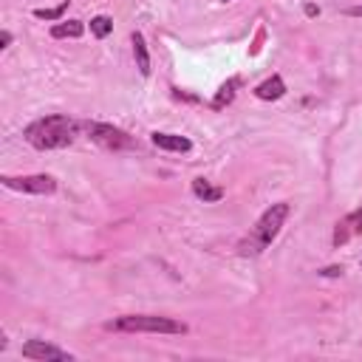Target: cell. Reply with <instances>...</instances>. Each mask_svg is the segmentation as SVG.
Listing matches in <instances>:
<instances>
[{
  "mask_svg": "<svg viewBox=\"0 0 362 362\" xmlns=\"http://www.w3.org/2000/svg\"><path fill=\"white\" fill-rule=\"evenodd\" d=\"M286 218H288V204H286V201L272 204V206L255 221V226L246 232V238L238 243V255H240V257H257V255H263V252L272 246V240L280 235Z\"/></svg>",
  "mask_w": 362,
  "mask_h": 362,
  "instance_id": "2",
  "label": "cell"
},
{
  "mask_svg": "<svg viewBox=\"0 0 362 362\" xmlns=\"http://www.w3.org/2000/svg\"><path fill=\"white\" fill-rule=\"evenodd\" d=\"M23 356L25 359H37V362H71L74 359L68 351H62V348H57V345H51L45 339H28L23 345Z\"/></svg>",
  "mask_w": 362,
  "mask_h": 362,
  "instance_id": "6",
  "label": "cell"
},
{
  "mask_svg": "<svg viewBox=\"0 0 362 362\" xmlns=\"http://www.w3.org/2000/svg\"><path fill=\"white\" fill-rule=\"evenodd\" d=\"M133 57H136V68L141 76H150V51H147V42L144 37L136 31L133 34Z\"/></svg>",
  "mask_w": 362,
  "mask_h": 362,
  "instance_id": "13",
  "label": "cell"
},
{
  "mask_svg": "<svg viewBox=\"0 0 362 362\" xmlns=\"http://www.w3.org/2000/svg\"><path fill=\"white\" fill-rule=\"evenodd\" d=\"M150 141L158 147V150H167V153H189L192 150V141L187 136H178V133H153Z\"/></svg>",
  "mask_w": 362,
  "mask_h": 362,
  "instance_id": "8",
  "label": "cell"
},
{
  "mask_svg": "<svg viewBox=\"0 0 362 362\" xmlns=\"http://www.w3.org/2000/svg\"><path fill=\"white\" fill-rule=\"evenodd\" d=\"M356 235H362V206H359V209H354V212H348L345 218H339V221H337L334 235H331V243L339 249V246H345L348 240H354Z\"/></svg>",
  "mask_w": 362,
  "mask_h": 362,
  "instance_id": "7",
  "label": "cell"
},
{
  "mask_svg": "<svg viewBox=\"0 0 362 362\" xmlns=\"http://www.w3.org/2000/svg\"><path fill=\"white\" fill-rule=\"evenodd\" d=\"M85 34V23L82 20H59L51 25V37L54 40H76Z\"/></svg>",
  "mask_w": 362,
  "mask_h": 362,
  "instance_id": "10",
  "label": "cell"
},
{
  "mask_svg": "<svg viewBox=\"0 0 362 362\" xmlns=\"http://www.w3.org/2000/svg\"><path fill=\"white\" fill-rule=\"evenodd\" d=\"M82 127L90 136V141H96L105 150H133L136 147V139L122 127H113L105 122H85Z\"/></svg>",
  "mask_w": 362,
  "mask_h": 362,
  "instance_id": "4",
  "label": "cell"
},
{
  "mask_svg": "<svg viewBox=\"0 0 362 362\" xmlns=\"http://www.w3.org/2000/svg\"><path fill=\"white\" fill-rule=\"evenodd\" d=\"M255 96L263 99V102H274V99L286 96V82H283V76H280V74H272L269 79H263V82L255 88Z\"/></svg>",
  "mask_w": 362,
  "mask_h": 362,
  "instance_id": "9",
  "label": "cell"
},
{
  "mask_svg": "<svg viewBox=\"0 0 362 362\" xmlns=\"http://www.w3.org/2000/svg\"><path fill=\"white\" fill-rule=\"evenodd\" d=\"M192 195H195L198 201H204V204H218V201L223 198V189L215 187V184H209L206 178H195V181H192Z\"/></svg>",
  "mask_w": 362,
  "mask_h": 362,
  "instance_id": "12",
  "label": "cell"
},
{
  "mask_svg": "<svg viewBox=\"0 0 362 362\" xmlns=\"http://www.w3.org/2000/svg\"><path fill=\"white\" fill-rule=\"evenodd\" d=\"M345 14L348 17H362V6H351V8H345Z\"/></svg>",
  "mask_w": 362,
  "mask_h": 362,
  "instance_id": "18",
  "label": "cell"
},
{
  "mask_svg": "<svg viewBox=\"0 0 362 362\" xmlns=\"http://www.w3.org/2000/svg\"><path fill=\"white\" fill-rule=\"evenodd\" d=\"M221 3H229V0H221Z\"/></svg>",
  "mask_w": 362,
  "mask_h": 362,
  "instance_id": "20",
  "label": "cell"
},
{
  "mask_svg": "<svg viewBox=\"0 0 362 362\" xmlns=\"http://www.w3.org/2000/svg\"><path fill=\"white\" fill-rule=\"evenodd\" d=\"M11 45V31H3L0 34V48H8Z\"/></svg>",
  "mask_w": 362,
  "mask_h": 362,
  "instance_id": "17",
  "label": "cell"
},
{
  "mask_svg": "<svg viewBox=\"0 0 362 362\" xmlns=\"http://www.w3.org/2000/svg\"><path fill=\"white\" fill-rule=\"evenodd\" d=\"M238 88H240V76H229L221 88H218V93H215V99L209 102V107L212 110H223L232 99H235V93H238Z\"/></svg>",
  "mask_w": 362,
  "mask_h": 362,
  "instance_id": "11",
  "label": "cell"
},
{
  "mask_svg": "<svg viewBox=\"0 0 362 362\" xmlns=\"http://www.w3.org/2000/svg\"><path fill=\"white\" fill-rule=\"evenodd\" d=\"M105 328L124 331V334H187V325L164 317V314H122L110 320Z\"/></svg>",
  "mask_w": 362,
  "mask_h": 362,
  "instance_id": "3",
  "label": "cell"
},
{
  "mask_svg": "<svg viewBox=\"0 0 362 362\" xmlns=\"http://www.w3.org/2000/svg\"><path fill=\"white\" fill-rule=\"evenodd\" d=\"M76 130H79V122H74L68 113H48L31 122L23 130V139L37 150H59L76 139Z\"/></svg>",
  "mask_w": 362,
  "mask_h": 362,
  "instance_id": "1",
  "label": "cell"
},
{
  "mask_svg": "<svg viewBox=\"0 0 362 362\" xmlns=\"http://www.w3.org/2000/svg\"><path fill=\"white\" fill-rule=\"evenodd\" d=\"M305 14H308V17H317V14H320V8H317L314 3H305Z\"/></svg>",
  "mask_w": 362,
  "mask_h": 362,
  "instance_id": "19",
  "label": "cell"
},
{
  "mask_svg": "<svg viewBox=\"0 0 362 362\" xmlns=\"http://www.w3.org/2000/svg\"><path fill=\"white\" fill-rule=\"evenodd\" d=\"M65 11H68V0H62V3L54 6V8H34V17H37V20H48V23H59Z\"/></svg>",
  "mask_w": 362,
  "mask_h": 362,
  "instance_id": "14",
  "label": "cell"
},
{
  "mask_svg": "<svg viewBox=\"0 0 362 362\" xmlns=\"http://www.w3.org/2000/svg\"><path fill=\"white\" fill-rule=\"evenodd\" d=\"M110 31H113V20H110V17H105V14H96V17H90V34H93V37L105 40Z\"/></svg>",
  "mask_w": 362,
  "mask_h": 362,
  "instance_id": "15",
  "label": "cell"
},
{
  "mask_svg": "<svg viewBox=\"0 0 362 362\" xmlns=\"http://www.w3.org/2000/svg\"><path fill=\"white\" fill-rule=\"evenodd\" d=\"M3 187L6 189H17V192H31V195H51L57 189V178L37 173V175H3Z\"/></svg>",
  "mask_w": 362,
  "mask_h": 362,
  "instance_id": "5",
  "label": "cell"
},
{
  "mask_svg": "<svg viewBox=\"0 0 362 362\" xmlns=\"http://www.w3.org/2000/svg\"><path fill=\"white\" fill-rule=\"evenodd\" d=\"M320 274H325V277H339V274H342V266H328V269H322Z\"/></svg>",
  "mask_w": 362,
  "mask_h": 362,
  "instance_id": "16",
  "label": "cell"
}]
</instances>
